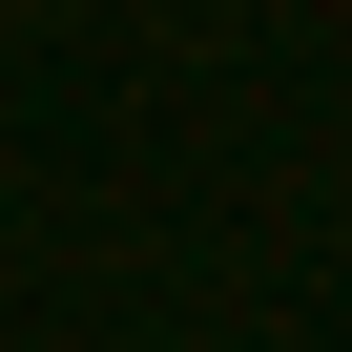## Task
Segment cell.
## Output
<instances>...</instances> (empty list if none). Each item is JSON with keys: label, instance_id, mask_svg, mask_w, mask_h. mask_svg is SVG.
I'll return each mask as SVG.
<instances>
[]
</instances>
